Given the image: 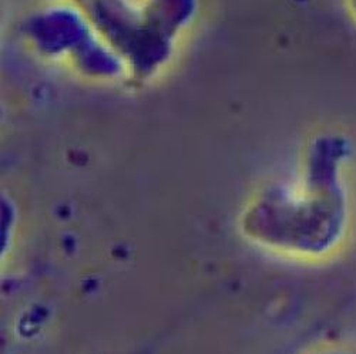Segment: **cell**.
<instances>
[{"mask_svg": "<svg viewBox=\"0 0 356 354\" xmlns=\"http://www.w3.org/2000/svg\"><path fill=\"white\" fill-rule=\"evenodd\" d=\"M348 5H349V8H350V10L355 13V16H356V0H348Z\"/></svg>", "mask_w": 356, "mask_h": 354, "instance_id": "obj_1", "label": "cell"}, {"mask_svg": "<svg viewBox=\"0 0 356 354\" xmlns=\"http://www.w3.org/2000/svg\"><path fill=\"white\" fill-rule=\"evenodd\" d=\"M330 354H356V353H330Z\"/></svg>", "mask_w": 356, "mask_h": 354, "instance_id": "obj_2", "label": "cell"}]
</instances>
